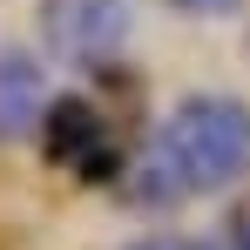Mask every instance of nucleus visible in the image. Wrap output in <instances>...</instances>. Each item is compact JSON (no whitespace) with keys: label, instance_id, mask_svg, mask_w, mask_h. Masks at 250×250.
Here are the masks:
<instances>
[{"label":"nucleus","instance_id":"nucleus-1","mask_svg":"<svg viewBox=\"0 0 250 250\" xmlns=\"http://www.w3.org/2000/svg\"><path fill=\"white\" fill-rule=\"evenodd\" d=\"M250 176V102L223 88H196L156 122L142 163H128L122 196L135 209H163L183 196H216Z\"/></svg>","mask_w":250,"mask_h":250},{"label":"nucleus","instance_id":"nucleus-2","mask_svg":"<svg viewBox=\"0 0 250 250\" xmlns=\"http://www.w3.org/2000/svg\"><path fill=\"white\" fill-rule=\"evenodd\" d=\"M41 156L54 169H68L75 183H115V176H128L122 142H115L108 115L88 95H54V108L41 122Z\"/></svg>","mask_w":250,"mask_h":250},{"label":"nucleus","instance_id":"nucleus-3","mask_svg":"<svg viewBox=\"0 0 250 250\" xmlns=\"http://www.w3.org/2000/svg\"><path fill=\"white\" fill-rule=\"evenodd\" d=\"M135 34V0H41V41L61 61L102 68Z\"/></svg>","mask_w":250,"mask_h":250},{"label":"nucleus","instance_id":"nucleus-4","mask_svg":"<svg viewBox=\"0 0 250 250\" xmlns=\"http://www.w3.org/2000/svg\"><path fill=\"white\" fill-rule=\"evenodd\" d=\"M47 108H54V82H47L41 54L0 41V149H7V142L41 135Z\"/></svg>","mask_w":250,"mask_h":250},{"label":"nucleus","instance_id":"nucleus-5","mask_svg":"<svg viewBox=\"0 0 250 250\" xmlns=\"http://www.w3.org/2000/svg\"><path fill=\"white\" fill-rule=\"evenodd\" d=\"M122 250H216V237H183V230H142Z\"/></svg>","mask_w":250,"mask_h":250},{"label":"nucleus","instance_id":"nucleus-6","mask_svg":"<svg viewBox=\"0 0 250 250\" xmlns=\"http://www.w3.org/2000/svg\"><path fill=\"white\" fill-rule=\"evenodd\" d=\"M169 14H183V21H223V14H244L250 0H163Z\"/></svg>","mask_w":250,"mask_h":250},{"label":"nucleus","instance_id":"nucleus-7","mask_svg":"<svg viewBox=\"0 0 250 250\" xmlns=\"http://www.w3.org/2000/svg\"><path fill=\"white\" fill-rule=\"evenodd\" d=\"M216 250H250V209H230V223L216 230Z\"/></svg>","mask_w":250,"mask_h":250},{"label":"nucleus","instance_id":"nucleus-8","mask_svg":"<svg viewBox=\"0 0 250 250\" xmlns=\"http://www.w3.org/2000/svg\"><path fill=\"white\" fill-rule=\"evenodd\" d=\"M244 54H250V27H244Z\"/></svg>","mask_w":250,"mask_h":250}]
</instances>
